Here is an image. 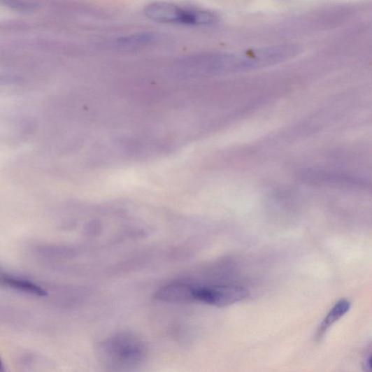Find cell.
Wrapping results in <instances>:
<instances>
[{
    "mask_svg": "<svg viewBox=\"0 0 372 372\" xmlns=\"http://www.w3.org/2000/svg\"><path fill=\"white\" fill-rule=\"evenodd\" d=\"M147 351L144 341L130 331L113 334L97 348L99 361L110 372H135L145 362Z\"/></svg>",
    "mask_w": 372,
    "mask_h": 372,
    "instance_id": "1",
    "label": "cell"
},
{
    "mask_svg": "<svg viewBox=\"0 0 372 372\" xmlns=\"http://www.w3.org/2000/svg\"><path fill=\"white\" fill-rule=\"evenodd\" d=\"M147 17L164 24H178L189 26H206L216 23L219 16L214 12L181 7L169 3H153L145 9Z\"/></svg>",
    "mask_w": 372,
    "mask_h": 372,
    "instance_id": "2",
    "label": "cell"
},
{
    "mask_svg": "<svg viewBox=\"0 0 372 372\" xmlns=\"http://www.w3.org/2000/svg\"><path fill=\"white\" fill-rule=\"evenodd\" d=\"M248 292L235 285L195 287L192 292V302H199L216 307H226L243 301Z\"/></svg>",
    "mask_w": 372,
    "mask_h": 372,
    "instance_id": "3",
    "label": "cell"
},
{
    "mask_svg": "<svg viewBox=\"0 0 372 372\" xmlns=\"http://www.w3.org/2000/svg\"><path fill=\"white\" fill-rule=\"evenodd\" d=\"M193 288L189 284L172 283L160 288L155 294V299L166 303H192Z\"/></svg>",
    "mask_w": 372,
    "mask_h": 372,
    "instance_id": "4",
    "label": "cell"
},
{
    "mask_svg": "<svg viewBox=\"0 0 372 372\" xmlns=\"http://www.w3.org/2000/svg\"><path fill=\"white\" fill-rule=\"evenodd\" d=\"M0 286L34 296H44L46 291L27 279L0 272Z\"/></svg>",
    "mask_w": 372,
    "mask_h": 372,
    "instance_id": "5",
    "label": "cell"
},
{
    "mask_svg": "<svg viewBox=\"0 0 372 372\" xmlns=\"http://www.w3.org/2000/svg\"><path fill=\"white\" fill-rule=\"evenodd\" d=\"M350 303L345 299L339 301L327 315L325 319L320 324L316 332L315 341L321 342L329 329L336 322L339 321L348 312Z\"/></svg>",
    "mask_w": 372,
    "mask_h": 372,
    "instance_id": "6",
    "label": "cell"
},
{
    "mask_svg": "<svg viewBox=\"0 0 372 372\" xmlns=\"http://www.w3.org/2000/svg\"><path fill=\"white\" fill-rule=\"evenodd\" d=\"M153 34L150 33H140L130 34L121 37L118 43L124 46L139 45L144 43L150 42L153 39Z\"/></svg>",
    "mask_w": 372,
    "mask_h": 372,
    "instance_id": "7",
    "label": "cell"
},
{
    "mask_svg": "<svg viewBox=\"0 0 372 372\" xmlns=\"http://www.w3.org/2000/svg\"><path fill=\"white\" fill-rule=\"evenodd\" d=\"M6 4L14 10L22 12L34 11L39 7L36 3L22 1L8 2Z\"/></svg>",
    "mask_w": 372,
    "mask_h": 372,
    "instance_id": "8",
    "label": "cell"
},
{
    "mask_svg": "<svg viewBox=\"0 0 372 372\" xmlns=\"http://www.w3.org/2000/svg\"><path fill=\"white\" fill-rule=\"evenodd\" d=\"M0 372H6L5 365L1 358H0Z\"/></svg>",
    "mask_w": 372,
    "mask_h": 372,
    "instance_id": "9",
    "label": "cell"
}]
</instances>
